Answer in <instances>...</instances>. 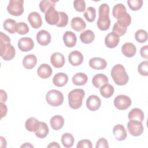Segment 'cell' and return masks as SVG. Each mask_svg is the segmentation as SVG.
Returning a JSON list of instances; mask_svg holds the SVG:
<instances>
[{
  "label": "cell",
  "mask_w": 148,
  "mask_h": 148,
  "mask_svg": "<svg viewBox=\"0 0 148 148\" xmlns=\"http://www.w3.org/2000/svg\"><path fill=\"white\" fill-rule=\"evenodd\" d=\"M127 13L125 6L123 3H117L113 6L112 14L117 20L123 16Z\"/></svg>",
  "instance_id": "obj_31"
},
{
  "label": "cell",
  "mask_w": 148,
  "mask_h": 148,
  "mask_svg": "<svg viewBox=\"0 0 148 148\" xmlns=\"http://www.w3.org/2000/svg\"><path fill=\"white\" fill-rule=\"evenodd\" d=\"M88 64L91 68L96 70L103 69L107 66L106 61L101 57H93L91 58Z\"/></svg>",
  "instance_id": "obj_15"
},
{
  "label": "cell",
  "mask_w": 148,
  "mask_h": 148,
  "mask_svg": "<svg viewBox=\"0 0 148 148\" xmlns=\"http://www.w3.org/2000/svg\"><path fill=\"white\" fill-rule=\"evenodd\" d=\"M121 51L125 57H132L136 54V48L132 43L127 42L122 46Z\"/></svg>",
  "instance_id": "obj_23"
},
{
  "label": "cell",
  "mask_w": 148,
  "mask_h": 148,
  "mask_svg": "<svg viewBox=\"0 0 148 148\" xmlns=\"http://www.w3.org/2000/svg\"><path fill=\"white\" fill-rule=\"evenodd\" d=\"M68 23V16L65 12H59V20L56 25L57 27H64Z\"/></svg>",
  "instance_id": "obj_40"
},
{
  "label": "cell",
  "mask_w": 148,
  "mask_h": 148,
  "mask_svg": "<svg viewBox=\"0 0 148 148\" xmlns=\"http://www.w3.org/2000/svg\"><path fill=\"white\" fill-rule=\"evenodd\" d=\"M96 148H108L109 145L107 140L104 138H101L96 143Z\"/></svg>",
  "instance_id": "obj_47"
},
{
  "label": "cell",
  "mask_w": 148,
  "mask_h": 148,
  "mask_svg": "<svg viewBox=\"0 0 148 148\" xmlns=\"http://www.w3.org/2000/svg\"><path fill=\"white\" fill-rule=\"evenodd\" d=\"M1 56L5 61L12 60L15 56L14 47L10 44V39L2 32H0Z\"/></svg>",
  "instance_id": "obj_1"
},
{
  "label": "cell",
  "mask_w": 148,
  "mask_h": 148,
  "mask_svg": "<svg viewBox=\"0 0 148 148\" xmlns=\"http://www.w3.org/2000/svg\"><path fill=\"white\" fill-rule=\"evenodd\" d=\"M29 27L24 22H20L17 23L16 32L20 35H25L29 32Z\"/></svg>",
  "instance_id": "obj_42"
},
{
  "label": "cell",
  "mask_w": 148,
  "mask_h": 148,
  "mask_svg": "<svg viewBox=\"0 0 148 148\" xmlns=\"http://www.w3.org/2000/svg\"><path fill=\"white\" fill-rule=\"evenodd\" d=\"M80 39L83 43L89 44L94 41L95 39V34L92 31L87 29L80 34Z\"/></svg>",
  "instance_id": "obj_29"
},
{
  "label": "cell",
  "mask_w": 148,
  "mask_h": 148,
  "mask_svg": "<svg viewBox=\"0 0 148 148\" xmlns=\"http://www.w3.org/2000/svg\"><path fill=\"white\" fill-rule=\"evenodd\" d=\"M138 71L140 75L147 76L148 75V61L141 62L138 66Z\"/></svg>",
  "instance_id": "obj_43"
},
{
  "label": "cell",
  "mask_w": 148,
  "mask_h": 148,
  "mask_svg": "<svg viewBox=\"0 0 148 148\" xmlns=\"http://www.w3.org/2000/svg\"><path fill=\"white\" fill-rule=\"evenodd\" d=\"M1 146L2 145V144H5V145H6V143H7V142H6V140H5V139L3 138V137H2V136H1Z\"/></svg>",
  "instance_id": "obj_53"
},
{
  "label": "cell",
  "mask_w": 148,
  "mask_h": 148,
  "mask_svg": "<svg viewBox=\"0 0 148 148\" xmlns=\"http://www.w3.org/2000/svg\"><path fill=\"white\" fill-rule=\"evenodd\" d=\"M113 133L115 138L119 141L125 140L127 136V131L122 124L116 125L113 128Z\"/></svg>",
  "instance_id": "obj_18"
},
{
  "label": "cell",
  "mask_w": 148,
  "mask_h": 148,
  "mask_svg": "<svg viewBox=\"0 0 148 148\" xmlns=\"http://www.w3.org/2000/svg\"><path fill=\"white\" fill-rule=\"evenodd\" d=\"M127 129L130 134L134 136L140 135L144 130L142 122L135 120H130L127 123Z\"/></svg>",
  "instance_id": "obj_7"
},
{
  "label": "cell",
  "mask_w": 148,
  "mask_h": 148,
  "mask_svg": "<svg viewBox=\"0 0 148 148\" xmlns=\"http://www.w3.org/2000/svg\"><path fill=\"white\" fill-rule=\"evenodd\" d=\"M47 102L52 106H58L64 101V95L62 92L57 90H50L46 95Z\"/></svg>",
  "instance_id": "obj_5"
},
{
  "label": "cell",
  "mask_w": 148,
  "mask_h": 148,
  "mask_svg": "<svg viewBox=\"0 0 148 148\" xmlns=\"http://www.w3.org/2000/svg\"><path fill=\"white\" fill-rule=\"evenodd\" d=\"M50 124L54 130H59L62 128L64 125V119L60 115H56L51 118Z\"/></svg>",
  "instance_id": "obj_26"
},
{
  "label": "cell",
  "mask_w": 148,
  "mask_h": 148,
  "mask_svg": "<svg viewBox=\"0 0 148 148\" xmlns=\"http://www.w3.org/2000/svg\"><path fill=\"white\" fill-rule=\"evenodd\" d=\"M84 95V91L80 88L74 89L71 91L68 96L69 106L73 109L80 108L82 105Z\"/></svg>",
  "instance_id": "obj_4"
},
{
  "label": "cell",
  "mask_w": 148,
  "mask_h": 148,
  "mask_svg": "<svg viewBox=\"0 0 148 148\" xmlns=\"http://www.w3.org/2000/svg\"><path fill=\"white\" fill-rule=\"evenodd\" d=\"M17 23L14 20L8 18L5 20L3 24V28L10 34H14L16 32Z\"/></svg>",
  "instance_id": "obj_34"
},
{
  "label": "cell",
  "mask_w": 148,
  "mask_h": 148,
  "mask_svg": "<svg viewBox=\"0 0 148 148\" xmlns=\"http://www.w3.org/2000/svg\"><path fill=\"white\" fill-rule=\"evenodd\" d=\"M63 40L65 45L68 47H72L75 46L77 38L75 33L67 31L63 35Z\"/></svg>",
  "instance_id": "obj_19"
},
{
  "label": "cell",
  "mask_w": 148,
  "mask_h": 148,
  "mask_svg": "<svg viewBox=\"0 0 148 148\" xmlns=\"http://www.w3.org/2000/svg\"><path fill=\"white\" fill-rule=\"evenodd\" d=\"M128 117L129 120H135L142 122L144 119V113L140 109L135 108L130 111Z\"/></svg>",
  "instance_id": "obj_27"
},
{
  "label": "cell",
  "mask_w": 148,
  "mask_h": 148,
  "mask_svg": "<svg viewBox=\"0 0 148 148\" xmlns=\"http://www.w3.org/2000/svg\"><path fill=\"white\" fill-rule=\"evenodd\" d=\"M68 81V77L66 74L60 72L54 75L53 78V84L57 87H63Z\"/></svg>",
  "instance_id": "obj_24"
},
{
  "label": "cell",
  "mask_w": 148,
  "mask_h": 148,
  "mask_svg": "<svg viewBox=\"0 0 148 148\" xmlns=\"http://www.w3.org/2000/svg\"><path fill=\"white\" fill-rule=\"evenodd\" d=\"M37 63V58L34 54H28L24 57L23 60L24 67L27 69L34 68Z\"/></svg>",
  "instance_id": "obj_25"
},
{
  "label": "cell",
  "mask_w": 148,
  "mask_h": 148,
  "mask_svg": "<svg viewBox=\"0 0 148 148\" xmlns=\"http://www.w3.org/2000/svg\"><path fill=\"white\" fill-rule=\"evenodd\" d=\"M111 76L114 82L119 86L126 84L129 80L125 68L121 64H116L112 68Z\"/></svg>",
  "instance_id": "obj_3"
},
{
  "label": "cell",
  "mask_w": 148,
  "mask_h": 148,
  "mask_svg": "<svg viewBox=\"0 0 148 148\" xmlns=\"http://www.w3.org/2000/svg\"><path fill=\"white\" fill-rule=\"evenodd\" d=\"M113 103L117 109L119 110H125L131 106V99L127 95H119L114 99Z\"/></svg>",
  "instance_id": "obj_8"
},
{
  "label": "cell",
  "mask_w": 148,
  "mask_h": 148,
  "mask_svg": "<svg viewBox=\"0 0 148 148\" xmlns=\"http://www.w3.org/2000/svg\"><path fill=\"white\" fill-rule=\"evenodd\" d=\"M92 83L96 88H100L102 86L108 83V77L102 73L97 74L93 77Z\"/></svg>",
  "instance_id": "obj_21"
},
{
  "label": "cell",
  "mask_w": 148,
  "mask_h": 148,
  "mask_svg": "<svg viewBox=\"0 0 148 148\" xmlns=\"http://www.w3.org/2000/svg\"><path fill=\"white\" fill-rule=\"evenodd\" d=\"M56 1L53 0H43L39 3V8L42 12L45 13L50 8L54 7Z\"/></svg>",
  "instance_id": "obj_37"
},
{
  "label": "cell",
  "mask_w": 148,
  "mask_h": 148,
  "mask_svg": "<svg viewBox=\"0 0 148 148\" xmlns=\"http://www.w3.org/2000/svg\"><path fill=\"white\" fill-rule=\"evenodd\" d=\"M71 26L75 31L79 32L86 28V23L82 18L80 17H75L71 20Z\"/></svg>",
  "instance_id": "obj_20"
},
{
  "label": "cell",
  "mask_w": 148,
  "mask_h": 148,
  "mask_svg": "<svg viewBox=\"0 0 148 148\" xmlns=\"http://www.w3.org/2000/svg\"><path fill=\"white\" fill-rule=\"evenodd\" d=\"M77 148H92V142L88 139H83L80 140L77 145Z\"/></svg>",
  "instance_id": "obj_46"
},
{
  "label": "cell",
  "mask_w": 148,
  "mask_h": 148,
  "mask_svg": "<svg viewBox=\"0 0 148 148\" xmlns=\"http://www.w3.org/2000/svg\"><path fill=\"white\" fill-rule=\"evenodd\" d=\"M127 3L129 8L134 11L139 10L143 5L142 0H128Z\"/></svg>",
  "instance_id": "obj_39"
},
{
  "label": "cell",
  "mask_w": 148,
  "mask_h": 148,
  "mask_svg": "<svg viewBox=\"0 0 148 148\" xmlns=\"http://www.w3.org/2000/svg\"><path fill=\"white\" fill-rule=\"evenodd\" d=\"M8 98V95L6 92L3 90H0V101L1 102H5L7 100Z\"/></svg>",
  "instance_id": "obj_50"
},
{
  "label": "cell",
  "mask_w": 148,
  "mask_h": 148,
  "mask_svg": "<svg viewBox=\"0 0 148 148\" xmlns=\"http://www.w3.org/2000/svg\"><path fill=\"white\" fill-rule=\"evenodd\" d=\"M45 18L47 24L56 25L59 20V12L55 9L54 7H51L45 12Z\"/></svg>",
  "instance_id": "obj_9"
},
{
  "label": "cell",
  "mask_w": 148,
  "mask_h": 148,
  "mask_svg": "<svg viewBox=\"0 0 148 148\" xmlns=\"http://www.w3.org/2000/svg\"><path fill=\"white\" fill-rule=\"evenodd\" d=\"M61 143L65 147H71L75 142L73 136L70 133H65L61 136Z\"/></svg>",
  "instance_id": "obj_35"
},
{
  "label": "cell",
  "mask_w": 148,
  "mask_h": 148,
  "mask_svg": "<svg viewBox=\"0 0 148 148\" xmlns=\"http://www.w3.org/2000/svg\"><path fill=\"white\" fill-rule=\"evenodd\" d=\"M84 16L86 20L88 22H93L96 17V10L94 7L90 6L84 13Z\"/></svg>",
  "instance_id": "obj_36"
},
{
  "label": "cell",
  "mask_w": 148,
  "mask_h": 148,
  "mask_svg": "<svg viewBox=\"0 0 148 148\" xmlns=\"http://www.w3.org/2000/svg\"><path fill=\"white\" fill-rule=\"evenodd\" d=\"M52 69L47 64H41L38 68L37 73L38 76L42 79H47L52 74Z\"/></svg>",
  "instance_id": "obj_22"
},
{
  "label": "cell",
  "mask_w": 148,
  "mask_h": 148,
  "mask_svg": "<svg viewBox=\"0 0 148 148\" xmlns=\"http://www.w3.org/2000/svg\"><path fill=\"white\" fill-rule=\"evenodd\" d=\"M24 2L22 0H10L7 7L9 14L14 16H21L24 12Z\"/></svg>",
  "instance_id": "obj_6"
},
{
  "label": "cell",
  "mask_w": 148,
  "mask_h": 148,
  "mask_svg": "<svg viewBox=\"0 0 148 148\" xmlns=\"http://www.w3.org/2000/svg\"><path fill=\"white\" fill-rule=\"evenodd\" d=\"M40 124V122L35 117H30L28 119L25 123V127L28 131L35 132Z\"/></svg>",
  "instance_id": "obj_28"
},
{
  "label": "cell",
  "mask_w": 148,
  "mask_h": 148,
  "mask_svg": "<svg viewBox=\"0 0 148 148\" xmlns=\"http://www.w3.org/2000/svg\"><path fill=\"white\" fill-rule=\"evenodd\" d=\"M17 46L21 51L27 52L31 50L34 48V42L31 38L28 37H24L19 39Z\"/></svg>",
  "instance_id": "obj_10"
},
{
  "label": "cell",
  "mask_w": 148,
  "mask_h": 148,
  "mask_svg": "<svg viewBox=\"0 0 148 148\" xmlns=\"http://www.w3.org/2000/svg\"><path fill=\"white\" fill-rule=\"evenodd\" d=\"M49 129L45 122H40L38 130L35 132V135L39 138H45L49 134Z\"/></svg>",
  "instance_id": "obj_33"
},
{
  "label": "cell",
  "mask_w": 148,
  "mask_h": 148,
  "mask_svg": "<svg viewBox=\"0 0 148 148\" xmlns=\"http://www.w3.org/2000/svg\"><path fill=\"white\" fill-rule=\"evenodd\" d=\"M98 19L97 26L101 31H106L109 29L110 25L109 15V6L107 3H103L100 5L98 11Z\"/></svg>",
  "instance_id": "obj_2"
},
{
  "label": "cell",
  "mask_w": 148,
  "mask_h": 148,
  "mask_svg": "<svg viewBox=\"0 0 148 148\" xmlns=\"http://www.w3.org/2000/svg\"><path fill=\"white\" fill-rule=\"evenodd\" d=\"M0 109H1V118H3V117H5L6 114H7V112H8V108H7V106L6 105L5 103H4L3 102H1L0 103Z\"/></svg>",
  "instance_id": "obj_49"
},
{
  "label": "cell",
  "mask_w": 148,
  "mask_h": 148,
  "mask_svg": "<svg viewBox=\"0 0 148 148\" xmlns=\"http://www.w3.org/2000/svg\"><path fill=\"white\" fill-rule=\"evenodd\" d=\"M84 57L82 53L77 50L71 52L68 56L69 63L73 66H79L83 61Z\"/></svg>",
  "instance_id": "obj_14"
},
{
  "label": "cell",
  "mask_w": 148,
  "mask_h": 148,
  "mask_svg": "<svg viewBox=\"0 0 148 148\" xmlns=\"http://www.w3.org/2000/svg\"><path fill=\"white\" fill-rule=\"evenodd\" d=\"M147 33L144 29H139L135 34V38L139 43H144L147 40Z\"/></svg>",
  "instance_id": "obj_38"
},
{
  "label": "cell",
  "mask_w": 148,
  "mask_h": 148,
  "mask_svg": "<svg viewBox=\"0 0 148 148\" xmlns=\"http://www.w3.org/2000/svg\"><path fill=\"white\" fill-rule=\"evenodd\" d=\"M140 54L142 57L147 60L148 59V46L145 45L141 47L140 50Z\"/></svg>",
  "instance_id": "obj_48"
},
{
  "label": "cell",
  "mask_w": 148,
  "mask_h": 148,
  "mask_svg": "<svg viewBox=\"0 0 148 148\" xmlns=\"http://www.w3.org/2000/svg\"><path fill=\"white\" fill-rule=\"evenodd\" d=\"M127 29V28L124 27L120 25L117 22L114 23V24L113 27V28H112L113 32H114L115 34H116L119 36H121L124 35L125 34Z\"/></svg>",
  "instance_id": "obj_44"
},
{
  "label": "cell",
  "mask_w": 148,
  "mask_h": 148,
  "mask_svg": "<svg viewBox=\"0 0 148 148\" xmlns=\"http://www.w3.org/2000/svg\"><path fill=\"white\" fill-rule=\"evenodd\" d=\"M120 40V36L113 32L109 33L105 38V44L108 48L112 49L116 47Z\"/></svg>",
  "instance_id": "obj_13"
},
{
  "label": "cell",
  "mask_w": 148,
  "mask_h": 148,
  "mask_svg": "<svg viewBox=\"0 0 148 148\" xmlns=\"http://www.w3.org/2000/svg\"><path fill=\"white\" fill-rule=\"evenodd\" d=\"M47 147H60V146L58 145V143L57 142H52L51 143H50V144L47 146Z\"/></svg>",
  "instance_id": "obj_51"
},
{
  "label": "cell",
  "mask_w": 148,
  "mask_h": 148,
  "mask_svg": "<svg viewBox=\"0 0 148 148\" xmlns=\"http://www.w3.org/2000/svg\"><path fill=\"white\" fill-rule=\"evenodd\" d=\"M50 62L54 67L60 68L64 66L65 60L62 54L59 52H56L51 56Z\"/></svg>",
  "instance_id": "obj_17"
},
{
  "label": "cell",
  "mask_w": 148,
  "mask_h": 148,
  "mask_svg": "<svg viewBox=\"0 0 148 148\" xmlns=\"http://www.w3.org/2000/svg\"><path fill=\"white\" fill-rule=\"evenodd\" d=\"M101 104L100 98L95 95H90L86 100L87 108L91 111H95L98 110Z\"/></svg>",
  "instance_id": "obj_11"
},
{
  "label": "cell",
  "mask_w": 148,
  "mask_h": 148,
  "mask_svg": "<svg viewBox=\"0 0 148 148\" xmlns=\"http://www.w3.org/2000/svg\"><path fill=\"white\" fill-rule=\"evenodd\" d=\"M28 20L31 27L35 29L40 28L42 25V20L40 14L36 12H31L28 16Z\"/></svg>",
  "instance_id": "obj_12"
},
{
  "label": "cell",
  "mask_w": 148,
  "mask_h": 148,
  "mask_svg": "<svg viewBox=\"0 0 148 148\" xmlns=\"http://www.w3.org/2000/svg\"><path fill=\"white\" fill-rule=\"evenodd\" d=\"M114 90L113 86L108 83L102 86L100 88V94L103 97L105 98H109L111 97L114 94Z\"/></svg>",
  "instance_id": "obj_32"
},
{
  "label": "cell",
  "mask_w": 148,
  "mask_h": 148,
  "mask_svg": "<svg viewBox=\"0 0 148 148\" xmlns=\"http://www.w3.org/2000/svg\"><path fill=\"white\" fill-rule=\"evenodd\" d=\"M33 145H31L29 143H25L24 145L21 146V147H33Z\"/></svg>",
  "instance_id": "obj_52"
},
{
  "label": "cell",
  "mask_w": 148,
  "mask_h": 148,
  "mask_svg": "<svg viewBox=\"0 0 148 148\" xmlns=\"http://www.w3.org/2000/svg\"><path fill=\"white\" fill-rule=\"evenodd\" d=\"M117 22L120 25L127 28L128 26L130 25L131 23V17L128 13H126L123 16L118 18Z\"/></svg>",
  "instance_id": "obj_41"
},
{
  "label": "cell",
  "mask_w": 148,
  "mask_h": 148,
  "mask_svg": "<svg viewBox=\"0 0 148 148\" xmlns=\"http://www.w3.org/2000/svg\"><path fill=\"white\" fill-rule=\"evenodd\" d=\"M36 40L39 45L42 46H46L51 42V35L48 31L42 29L37 33Z\"/></svg>",
  "instance_id": "obj_16"
},
{
  "label": "cell",
  "mask_w": 148,
  "mask_h": 148,
  "mask_svg": "<svg viewBox=\"0 0 148 148\" xmlns=\"http://www.w3.org/2000/svg\"><path fill=\"white\" fill-rule=\"evenodd\" d=\"M72 82L76 86H83L85 84L88 80V77L86 74L79 72L76 73L72 77Z\"/></svg>",
  "instance_id": "obj_30"
},
{
  "label": "cell",
  "mask_w": 148,
  "mask_h": 148,
  "mask_svg": "<svg viewBox=\"0 0 148 148\" xmlns=\"http://www.w3.org/2000/svg\"><path fill=\"white\" fill-rule=\"evenodd\" d=\"M73 6L76 11L82 12L86 9V2L84 0H75L73 2Z\"/></svg>",
  "instance_id": "obj_45"
}]
</instances>
